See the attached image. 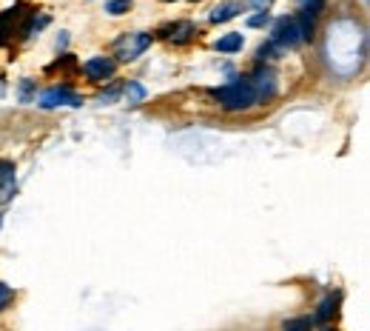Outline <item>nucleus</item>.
<instances>
[{"label":"nucleus","instance_id":"412c9836","mask_svg":"<svg viewBox=\"0 0 370 331\" xmlns=\"http://www.w3.org/2000/svg\"><path fill=\"white\" fill-rule=\"evenodd\" d=\"M0 174H3V171H0Z\"/></svg>","mask_w":370,"mask_h":331},{"label":"nucleus","instance_id":"f8f14e48","mask_svg":"<svg viewBox=\"0 0 370 331\" xmlns=\"http://www.w3.org/2000/svg\"><path fill=\"white\" fill-rule=\"evenodd\" d=\"M322 9H325V0H302V9L299 12L316 17V15H322Z\"/></svg>","mask_w":370,"mask_h":331},{"label":"nucleus","instance_id":"0eeeda50","mask_svg":"<svg viewBox=\"0 0 370 331\" xmlns=\"http://www.w3.org/2000/svg\"><path fill=\"white\" fill-rule=\"evenodd\" d=\"M239 12H242L239 3H234V0H225V3H220L217 9L208 15V20H211V23H228V20H234Z\"/></svg>","mask_w":370,"mask_h":331},{"label":"nucleus","instance_id":"ddd939ff","mask_svg":"<svg viewBox=\"0 0 370 331\" xmlns=\"http://www.w3.org/2000/svg\"><path fill=\"white\" fill-rule=\"evenodd\" d=\"M126 98H129V103H140V100L145 98V88H143L140 83H134V80H131V83L126 86Z\"/></svg>","mask_w":370,"mask_h":331},{"label":"nucleus","instance_id":"9d476101","mask_svg":"<svg viewBox=\"0 0 370 331\" xmlns=\"http://www.w3.org/2000/svg\"><path fill=\"white\" fill-rule=\"evenodd\" d=\"M314 317H293V320H285L282 331H311L314 328Z\"/></svg>","mask_w":370,"mask_h":331},{"label":"nucleus","instance_id":"a211bd4d","mask_svg":"<svg viewBox=\"0 0 370 331\" xmlns=\"http://www.w3.org/2000/svg\"><path fill=\"white\" fill-rule=\"evenodd\" d=\"M117 95H120V88H117V86H114V88H108V92H106V95H100V98H97V100H100V103H111V100H114V98H117Z\"/></svg>","mask_w":370,"mask_h":331},{"label":"nucleus","instance_id":"2eb2a0df","mask_svg":"<svg viewBox=\"0 0 370 331\" xmlns=\"http://www.w3.org/2000/svg\"><path fill=\"white\" fill-rule=\"evenodd\" d=\"M12 300H15V291H12L6 283H0V311H3V309L12 303Z\"/></svg>","mask_w":370,"mask_h":331},{"label":"nucleus","instance_id":"423d86ee","mask_svg":"<svg viewBox=\"0 0 370 331\" xmlns=\"http://www.w3.org/2000/svg\"><path fill=\"white\" fill-rule=\"evenodd\" d=\"M248 80H251L254 92H257V103L273 98V92H276V75H273V69H257V75L248 77Z\"/></svg>","mask_w":370,"mask_h":331},{"label":"nucleus","instance_id":"4468645a","mask_svg":"<svg viewBox=\"0 0 370 331\" xmlns=\"http://www.w3.org/2000/svg\"><path fill=\"white\" fill-rule=\"evenodd\" d=\"M330 314H333V297H325L322 303H319V311H316L314 320H328Z\"/></svg>","mask_w":370,"mask_h":331},{"label":"nucleus","instance_id":"1a4fd4ad","mask_svg":"<svg viewBox=\"0 0 370 331\" xmlns=\"http://www.w3.org/2000/svg\"><path fill=\"white\" fill-rule=\"evenodd\" d=\"M194 35H197V26H194V23H188V20L174 23V26L168 29V40H174V43H188Z\"/></svg>","mask_w":370,"mask_h":331},{"label":"nucleus","instance_id":"dca6fc26","mask_svg":"<svg viewBox=\"0 0 370 331\" xmlns=\"http://www.w3.org/2000/svg\"><path fill=\"white\" fill-rule=\"evenodd\" d=\"M271 23V12L265 9V12H259V15H254V17H248V26L251 29H259V26H268Z\"/></svg>","mask_w":370,"mask_h":331},{"label":"nucleus","instance_id":"6ab92c4d","mask_svg":"<svg viewBox=\"0 0 370 331\" xmlns=\"http://www.w3.org/2000/svg\"><path fill=\"white\" fill-rule=\"evenodd\" d=\"M251 3H254L257 9H262V12H265V9H268V6L273 3V0H251Z\"/></svg>","mask_w":370,"mask_h":331},{"label":"nucleus","instance_id":"f257e3e1","mask_svg":"<svg viewBox=\"0 0 370 331\" xmlns=\"http://www.w3.org/2000/svg\"><path fill=\"white\" fill-rule=\"evenodd\" d=\"M211 98L228 111H242V109H251L257 103V92H254L248 77H239V80H231L225 86L211 88Z\"/></svg>","mask_w":370,"mask_h":331},{"label":"nucleus","instance_id":"9b49d317","mask_svg":"<svg viewBox=\"0 0 370 331\" xmlns=\"http://www.w3.org/2000/svg\"><path fill=\"white\" fill-rule=\"evenodd\" d=\"M129 9H131V0H108V3H106V12H108L111 17L126 15Z\"/></svg>","mask_w":370,"mask_h":331},{"label":"nucleus","instance_id":"f3484780","mask_svg":"<svg viewBox=\"0 0 370 331\" xmlns=\"http://www.w3.org/2000/svg\"><path fill=\"white\" fill-rule=\"evenodd\" d=\"M20 100L23 103L32 100V80H23V86H20Z\"/></svg>","mask_w":370,"mask_h":331},{"label":"nucleus","instance_id":"6e6552de","mask_svg":"<svg viewBox=\"0 0 370 331\" xmlns=\"http://www.w3.org/2000/svg\"><path fill=\"white\" fill-rule=\"evenodd\" d=\"M242 46H245L242 32H228V35H223V38L214 40V49H217V52H225V54H234V52H239Z\"/></svg>","mask_w":370,"mask_h":331},{"label":"nucleus","instance_id":"20e7f679","mask_svg":"<svg viewBox=\"0 0 370 331\" xmlns=\"http://www.w3.org/2000/svg\"><path fill=\"white\" fill-rule=\"evenodd\" d=\"M38 106L40 109H57V106H72V109H77V106H83V98L77 92H72V88H49V92L40 95Z\"/></svg>","mask_w":370,"mask_h":331},{"label":"nucleus","instance_id":"7ed1b4c3","mask_svg":"<svg viewBox=\"0 0 370 331\" xmlns=\"http://www.w3.org/2000/svg\"><path fill=\"white\" fill-rule=\"evenodd\" d=\"M271 43L280 46V49H296L302 43V32H299V26H296V17H280V20H276Z\"/></svg>","mask_w":370,"mask_h":331},{"label":"nucleus","instance_id":"aec40b11","mask_svg":"<svg viewBox=\"0 0 370 331\" xmlns=\"http://www.w3.org/2000/svg\"><path fill=\"white\" fill-rule=\"evenodd\" d=\"M325 331H333V328H325Z\"/></svg>","mask_w":370,"mask_h":331},{"label":"nucleus","instance_id":"39448f33","mask_svg":"<svg viewBox=\"0 0 370 331\" xmlns=\"http://www.w3.org/2000/svg\"><path fill=\"white\" fill-rule=\"evenodd\" d=\"M83 72H86L88 80L103 83V80H108L117 72V63H114L111 57H91V60H86V63H83Z\"/></svg>","mask_w":370,"mask_h":331},{"label":"nucleus","instance_id":"f03ea898","mask_svg":"<svg viewBox=\"0 0 370 331\" xmlns=\"http://www.w3.org/2000/svg\"><path fill=\"white\" fill-rule=\"evenodd\" d=\"M148 46H151V35L131 32V35H122L114 40V54H117V60H122V63H131V60H137Z\"/></svg>","mask_w":370,"mask_h":331}]
</instances>
